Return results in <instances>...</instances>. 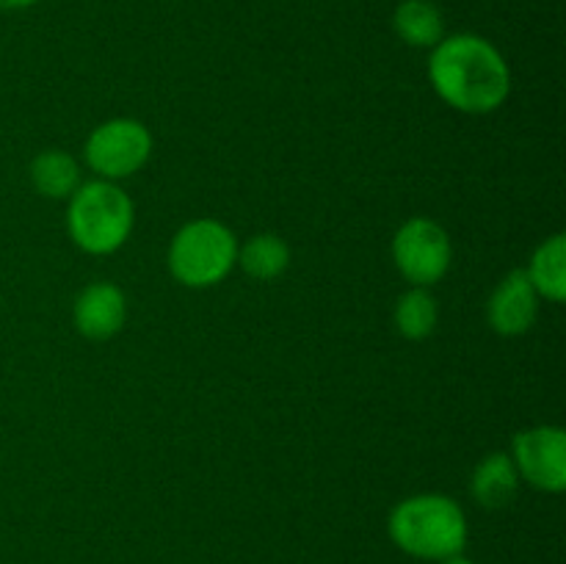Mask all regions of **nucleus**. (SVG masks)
<instances>
[{
    "label": "nucleus",
    "mask_w": 566,
    "mask_h": 564,
    "mask_svg": "<svg viewBox=\"0 0 566 564\" xmlns=\"http://www.w3.org/2000/svg\"><path fill=\"white\" fill-rule=\"evenodd\" d=\"M392 260L409 285L431 288L448 274L453 247L448 232L426 216H412L392 238Z\"/></svg>",
    "instance_id": "nucleus-6"
},
{
    "label": "nucleus",
    "mask_w": 566,
    "mask_h": 564,
    "mask_svg": "<svg viewBox=\"0 0 566 564\" xmlns=\"http://www.w3.org/2000/svg\"><path fill=\"white\" fill-rule=\"evenodd\" d=\"M238 265L258 282L276 280L291 265V249L280 236L263 232L238 247Z\"/></svg>",
    "instance_id": "nucleus-14"
},
{
    "label": "nucleus",
    "mask_w": 566,
    "mask_h": 564,
    "mask_svg": "<svg viewBox=\"0 0 566 564\" xmlns=\"http://www.w3.org/2000/svg\"><path fill=\"white\" fill-rule=\"evenodd\" d=\"M238 263V241L216 219H193L177 230L169 243V271L186 288H213L230 276Z\"/></svg>",
    "instance_id": "nucleus-4"
},
{
    "label": "nucleus",
    "mask_w": 566,
    "mask_h": 564,
    "mask_svg": "<svg viewBox=\"0 0 566 564\" xmlns=\"http://www.w3.org/2000/svg\"><path fill=\"white\" fill-rule=\"evenodd\" d=\"M392 545L420 562H442L464 553L470 536L468 514L453 498L440 492L409 495L392 506L387 518Z\"/></svg>",
    "instance_id": "nucleus-2"
},
{
    "label": "nucleus",
    "mask_w": 566,
    "mask_h": 564,
    "mask_svg": "<svg viewBox=\"0 0 566 564\" xmlns=\"http://www.w3.org/2000/svg\"><path fill=\"white\" fill-rule=\"evenodd\" d=\"M520 490V473L512 457L503 451L490 453L479 462L470 479V492L484 509H503L514 501Z\"/></svg>",
    "instance_id": "nucleus-10"
},
{
    "label": "nucleus",
    "mask_w": 566,
    "mask_h": 564,
    "mask_svg": "<svg viewBox=\"0 0 566 564\" xmlns=\"http://www.w3.org/2000/svg\"><path fill=\"white\" fill-rule=\"evenodd\" d=\"M33 3H39V0H0V11H20Z\"/></svg>",
    "instance_id": "nucleus-16"
},
{
    "label": "nucleus",
    "mask_w": 566,
    "mask_h": 564,
    "mask_svg": "<svg viewBox=\"0 0 566 564\" xmlns=\"http://www.w3.org/2000/svg\"><path fill=\"white\" fill-rule=\"evenodd\" d=\"M440 307L429 288L412 285L396 304V326L407 341H426L434 332Z\"/></svg>",
    "instance_id": "nucleus-15"
},
{
    "label": "nucleus",
    "mask_w": 566,
    "mask_h": 564,
    "mask_svg": "<svg viewBox=\"0 0 566 564\" xmlns=\"http://www.w3.org/2000/svg\"><path fill=\"white\" fill-rule=\"evenodd\" d=\"M509 457L520 481L553 495L566 490V431L562 426H531L520 431Z\"/></svg>",
    "instance_id": "nucleus-7"
},
{
    "label": "nucleus",
    "mask_w": 566,
    "mask_h": 564,
    "mask_svg": "<svg viewBox=\"0 0 566 564\" xmlns=\"http://www.w3.org/2000/svg\"><path fill=\"white\" fill-rule=\"evenodd\" d=\"M31 182L42 197L70 199L81 186V166L64 149H44L31 160Z\"/></svg>",
    "instance_id": "nucleus-13"
},
{
    "label": "nucleus",
    "mask_w": 566,
    "mask_h": 564,
    "mask_svg": "<svg viewBox=\"0 0 566 564\" xmlns=\"http://www.w3.org/2000/svg\"><path fill=\"white\" fill-rule=\"evenodd\" d=\"M136 221L133 199L111 180H88L75 188L66 208L72 243L86 254H114L125 247Z\"/></svg>",
    "instance_id": "nucleus-3"
},
{
    "label": "nucleus",
    "mask_w": 566,
    "mask_h": 564,
    "mask_svg": "<svg viewBox=\"0 0 566 564\" xmlns=\"http://www.w3.org/2000/svg\"><path fill=\"white\" fill-rule=\"evenodd\" d=\"M490 326L503 337L525 335L539 315V293L531 285L525 269H514L497 282L486 304Z\"/></svg>",
    "instance_id": "nucleus-8"
},
{
    "label": "nucleus",
    "mask_w": 566,
    "mask_h": 564,
    "mask_svg": "<svg viewBox=\"0 0 566 564\" xmlns=\"http://www.w3.org/2000/svg\"><path fill=\"white\" fill-rule=\"evenodd\" d=\"M392 28L409 48H434L446 36L442 11L431 0H401L392 14Z\"/></svg>",
    "instance_id": "nucleus-12"
},
{
    "label": "nucleus",
    "mask_w": 566,
    "mask_h": 564,
    "mask_svg": "<svg viewBox=\"0 0 566 564\" xmlns=\"http://www.w3.org/2000/svg\"><path fill=\"white\" fill-rule=\"evenodd\" d=\"M437 564H475V562H473V558L464 556V553H457V556H448V558H442V562H437Z\"/></svg>",
    "instance_id": "nucleus-17"
},
{
    "label": "nucleus",
    "mask_w": 566,
    "mask_h": 564,
    "mask_svg": "<svg viewBox=\"0 0 566 564\" xmlns=\"http://www.w3.org/2000/svg\"><path fill=\"white\" fill-rule=\"evenodd\" d=\"M531 285L539 293V299L558 304L566 299V238L562 232L551 236L536 247L531 254V263L525 269Z\"/></svg>",
    "instance_id": "nucleus-11"
},
{
    "label": "nucleus",
    "mask_w": 566,
    "mask_h": 564,
    "mask_svg": "<svg viewBox=\"0 0 566 564\" xmlns=\"http://www.w3.org/2000/svg\"><path fill=\"white\" fill-rule=\"evenodd\" d=\"M153 155V136L147 127L138 119H108L92 130L86 138V158L88 169L99 177V180H125V177L136 175Z\"/></svg>",
    "instance_id": "nucleus-5"
},
{
    "label": "nucleus",
    "mask_w": 566,
    "mask_h": 564,
    "mask_svg": "<svg viewBox=\"0 0 566 564\" xmlns=\"http://www.w3.org/2000/svg\"><path fill=\"white\" fill-rule=\"evenodd\" d=\"M127 299L114 282H92L83 288L72 307L77 332L88 341H108L125 326Z\"/></svg>",
    "instance_id": "nucleus-9"
},
{
    "label": "nucleus",
    "mask_w": 566,
    "mask_h": 564,
    "mask_svg": "<svg viewBox=\"0 0 566 564\" xmlns=\"http://www.w3.org/2000/svg\"><path fill=\"white\" fill-rule=\"evenodd\" d=\"M429 81L442 103L462 114H492L512 92V70L501 50L475 33L442 36L431 48Z\"/></svg>",
    "instance_id": "nucleus-1"
}]
</instances>
